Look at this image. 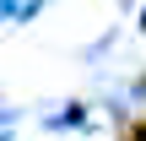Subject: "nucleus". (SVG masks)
Wrapping results in <instances>:
<instances>
[{"instance_id": "nucleus-1", "label": "nucleus", "mask_w": 146, "mask_h": 141, "mask_svg": "<svg viewBox=\"0 0 146 141\" xmlns=\"http://www.w3.org/2000/svg\"><path fill=\"white\" fill-rule=\"evenodd\" d=\"M125 141H146V120H141V125H135V130H130Z\"/></svg>"}]
</instances>
